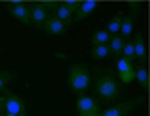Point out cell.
I'll return each instance as SVG.
<instances>
[{
    "instance_id": "1",
    "label": "cell",
    "mask_w": 150,
    "mask_h": 116,
    "mask_svg": "<svg viewBox=\"0 0 150 116\" xmlns=\"http://www.w3.org/2000/svg\"><path fill=\"white\" fill-rule=\"evenodd\" d=\"M109 70H111V68H104V74L99 75L92 84L94 94L99 97L103 103H108V104L116 103L123 94L121 82L114 77Z\"/></svg>"
},
{
    "instance_id": "2",
    "label": "cell",
    "mask_w": 150,
    "mask_h": 116,
    "mask_svg": "<svg viewBox=\"0 0 150 116\" xmlns=\"http://www.w3.org/2000/svg\"><path fill=\"white\" fill-rule=\"evenodd\" d=\"M67 82L70 91L80 96L85 94V91L91 87L92 84V75H91V70L85 63H74L68 68V75H67Z\"/></svg>"
},
{
    "instance_id": "3",
    "label": "cell",
    "mask_w": 150,
    "mask_h": 116,
    "mask_svg": "<svg viewBox=\"0 0 150 116\" xmlns=\"http://www.w3.org/2000/svg\"><path fill=\"white\" fill-rule=\"evenodd\" d=\"M143 103V96H137L131 97V99H126L123 103H118V104H112L108 109H101V113L97 116H128L135 109L137 106H140Z\"/></svg>"
},
{
    "instance_id": "4",
    "label": "cell",
    "mask_w": 150,
    "mask_h": 116,
    "mask_svg": "<svg viewBox=\"0 0 150 116\" xmlns=\"http://www.w3.org/2000/svg\"><path fill=\"white\" fill-rule=\"evenodd\" d=\"M75 108H77V115L79 116H97L101 113V103L92 96L87 94H80L75 101Z\"/></svg>"
},
{
    "instance_id": "5",
    "label": "cell",
    "mask_w": 150,
    "mask_h": 116,
    "mask_svg": "<svg viewBox=\"0 0 150 116\" xmlns=\"http://www.w3.org/2000/svg\"><path fill=\"white\" fill-rule=\"evenodd\" d=\"M2 99H4V111H5V115H26V104H24L22 97H19L16 92L5 89Z\"/></svg>"
},
{
    "instance_id": "6",
    "label": "cell",
    "mask_w": 150,
    "mask_h": 116,
    "mask_svg": "<svg viewBox=\"0 0 150 116\" xmlns=\"http://www.w3.org/2000/svg\"><path fill=\"white\" fill-rule=\"evenodd\" d=\"M5 9L9 12L14 19H17L19 22H22L24 26H31V17H29V4H26L24 0L21 4H10V2H5L4 4Z\"/></svg>"
},
{
    "instance_id": "7",
    "label": "cell",
    "mask_w": 150,
    "mask_h": 116,
    "mask_svg": "<svg viewBox=\"0 0 150 116\" xmlns=\"http://www.w3.org/2000/svg\"><path fill=\"white\" fill-rule=\"evenodd\" d=\"M29 17H31V26L33 28L43 29L45 21L50 17V12L39 2H33V4H29Z\"/></svg>"
},
{
    "instance_id": "8",
    "label": "cell",
    "mask_w": 150,
    "mask_h": 116,
    "mask_svg": "<svg viewBox=\"0 0 150 116\" xmlns=\"http://www.w3.org/2000/svg\"><path fill=\"white\" fill-rule=\"evenodd\" d=\"M116 70H118V77L121 84H131L133 82V74H135V65L125 60V58H118L116 62Z\"/></svg>"
},
{
    "instance_id": "9",
    "label": "cell",
    "mask_w": 150,
    "mask_h": 116,
    "mask_svg": "<svg viewBox=\"0 0 150 116\" xmlns=\"http://www.w3.org/2000/svg\"><path fill=\"white\" fill-rule=\"evenodd\" d=\"M43 29L46 31L48 34H51V36H62V34H65L67 31H68V28H67L60 19H56L55 16H50V17L45 21Z\"/></svg>"
},
{
    "instance_id": "10",
    "label": "cell",
    "mask_w": 150,
    "mask_h": 116,
    "mask_svg": "<svg viewBox=\"0 0 150 116\" xmlns=\"http://www.w3.org/2000/svg\"><path fill=\"white\" fill-rule=\"evenodd\" d=\"M97 7H99V2H97V0H84V2H80L79 9L75 10V14H74V22L84 21L85 17H89Z\"/></svg>"
},
{
    "instance_id": "11",
    "label": "cell",
    "mask_w": 150,
    "mask_h": 116,
    "mask_svg": "<svg viewBox=\"0 0 150 116\" xmlns=\"http://www.w3.org/2000/svg\"><path fill=\"white\" fill-rule=\"evenodd\" d=\"M133 51H135V60L140 62V65H145L147 62V46H145V41H143V34L140 31L135 33L133 36Z\"/></svg>"
},
{
    "instance_id": "12",
    "label": "cell",
    "mask_w": 150,
    "mask_h": 116,
    "mask_svg": "<svg viewBox=\"0 0 150 116\" xmlns=\"http://www.w3.org/2000/svg\"><path fill=\"white\" fill-rule=\"evenodd\" d=\"M53 16H55L56 19H60L63 24H65L67 28H70L72 24H74V14L70 12V10L67 9L65 5L62 4V2H58L56 4L55 10H53Z\"/></svg>"
},
{
    "instance_id": "13",
    "label": "cell",
    "mask_w": 150,
    "mask_h": 116,
    "mask_svg": "<svg viewBox=\"0 0 150 116\" xmlns=\"http://www.w3.org/2000/svg\"><path fill=\"white\" fill-rule=\"evenodd\" d=\"M123 45H125V39L120 36V34H114L109 38V43H108V48H109V55L112 57H121V51H123Z\"/></svg>"
},
{
    "instance_id": "14",
    "label": "cell",
    "mask_w": 150,
    "mask_h": 116,
    "mask_svg": "<svg viewBox=\"0 0 150 116\" xmlns=\"http://www.w3.org/2000/svg\"><path fill=\"white\" fill-rule=\"evenodd\" d=\"M133 80H137L140 84L142 89H147L149 87V70L145 65H137L135 67V74H133Z\"/></svg>"
},
{
    "instance_id": "15",
    "label": "cell",
    "mask_w": 150,
    "mask_h": 116,
    "mask_svg": "<svg viewBox=\"0 0 150 116\" xmlns=\"http://www.w3.org/2000/svg\"><path fill=\"white\" fill-rule=\"evenodd\" d=\"M133 29H135V17L131 16H123L121 19V26H120V36L123 39L128 38L133 34Z\"/></svg>"
},
{
    "instance_id": "16",
    "label": "cell",
    "mask_w": 150,
    "mask_h": 116,
    "mask_svg": "<svg viewBox=\"0 0 150 116\" xmlns=\"http://www.w3.org/2000/svg\"><path fill=\"white\" fill-rule=\"evenodd\" d=\"M109 34H108V31L106 29H97V31H94L92 36H91V45L92 46H99V45H108L109 43Z\"/></svg>"
},
{
    "instance_id": "17",
    "label": "cell",
    "mask_w": 150,
    "mask_h": 116,
    "mask_svg": "<svg viewBox=\"0 0 150 116\" xmlns=\"http://www.w3.org/2000/svg\"><path fill=\"white\" fill-rule=\"evenodd\" d=\"M121 19H123V14L118 12L116 16H112L111 19L108 21V26H106V31L109 36H114V34H120V26H121Z\"/></svg>"
},
{
    "instance_id": "18",
    "label": "cell",
    "mask_w": 150,
    "mask_h": 116,
    "mask_svg": "<svg viewBox=\"0 0 150 116\" xmlns=\"http://www.w3.org/2000/svg\"><path fill=\"white\" fill-rule=\"evenodd\" d=\"M109 57V48L108 45H99V46H92L91 48V58L92 60H106Z\"/></svg>"
},
{
    "instance_id": "19",
    "label": "cell",
    "mask_w": 150,
    "mask_h": 116,
    "mask_svg": "<svg viewBox=\"0 0 150 116\" xmlns=\"http://www.w3.org/2000/svg\"><path fill=\"white\" fill-rule=\"evenodd\" d=\"M120 58H125L128 62H135V51H133V43L130 39H125V45H123V51H121V57Z\"/></svg>"
},
{
    "instance_id": "20",
    "label": "cell",
    "mask_w": 150,
    "mask_h": 116,
    "mask_svg": "<svg viewBox=\"0 0 150 116\" xmlns=\"http://www.w3.org/2000/svg\"><path fill=\"white\" fill-rule=\"evenodd\" d=\"M14 79V74L9 70H0V91H5V87Z\"/></svg>"
},
{
    "instance_id": "21",
    "label": "cell",
    "mask_w": 150,
    "mask_h": 116,
    "mask_svg": "<svg viewBox=\"0 0 150 116\" xmlns=\"http://www.w3.org/2000/svg\"><path fill=\"white\" fill-rule=\"evenodd\" d=\"M80 2H82V0H62V4H63V5H65L67 9H68L70 12H72V14H75V10L79 9Z\"/></svg>"
},
{
    "instance_id": "22",
    "label": "cell",
    "mask_w": 150,
    "mask_h": 116,
    "mask_svg": "<svg viewBox=\"0 0 150 116\" xmlns=\"http://www.w3.org/2000/svg\"><path fill=\"white\" fill-rule=\"evenodd\" d=\"M128 7L131 10V17H135V16H138V12L142 10V2H138V0H130L128 2Z\"/></svg>"
},
{
    "instance_id": "23",
    "label": "cell",
    "mask_w": 150,
    "mask_h": 116,
    "mask_svg": "<svg viewBox=\"0 0 150 116\" xmlns=\"http://www.w3.org/2000/svg\"><path fill=\"white\" fill-rule=\"evenodd\" d=\"M39 4H41V5H43V7L48 10V12H53L58 2H55V0H43V2H39Z\"/></svg>"
},
{
    "instance_id": "24",
    "label": "cell",
    "mask_w": 150,
    "mask_h": 116,
    "mask_svg": "<svg viewBox=\"0 0 150 116\" xmlns=\"http://www.w3.org/2000/svg\"><path fill=\"white\" fill-rule=\"evenodd\" d=\"M4 111V99H2V96H0V113Z\"/></svg>"
},
{
    "instance_id": "25",
    "label": "cell",
    "mask_w": 150,
    "mask_h": 116,
    "mask_svg": "<svg viewBox=\"0 0 150 116\" xmlns=\"http://www.w3.org/2000/svg\"><path fill=\"white\" fill-rule=\"evenodd\" d=\"M5 116H28V115H5Z\"/></svg>"
}]
</instances>
